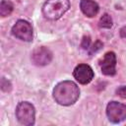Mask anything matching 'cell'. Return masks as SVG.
Wrapping results in <instances>:
<instances>
[{"label": "cell", "instance_id": "1", "mask_svg": "<svg viewBox=\"0 0 126 126\" xmlns=\"http://www.w3.org/2000/svg\"><path fill=\"white\" fill-rule=\"evenodd\" d=\"M80 95L78 86L72 81H63L58 83L53 89V98L60 105L74 104Z\"/></svg>", "mask_w": 126, "mask_h": 126}, {"label": "cell", "instance_id": "2", "mask_svg": "<svg viewBox=\"0 0 126 126\" xmlns=\"http://www.w3.org/2000/svg\"><path fill=\"white\" fill-rule=\"evenodd\" d=\"M69 8V0H46L42 6V14L48 20H58Z\"/></svg>", "mask_w": 126, "mask_h": 126}, {"label": "cell", "instance_id": "3", "mask_svg": "<svg viewBox=\"0 0 126 126\" xmlns=\"http://www.w3.org/2000/svg\"><path fill=\"white\" fill-rule=\"evenodd\" d=\"M16 116L18 121L25 126H31L34 124L35 110L32 103L28 101H21L16 108Z\"/></svg>", "mask_w": 126, "mask_h": 126}, {"label": "cell", "instance_id": "4", "mask_svg": "<svg viewBox=\"0 0 126 126\" xmlns=\"http://www.w3.org/2000/svg\"><path fill=\"white\" fill-rule=\"evenodd\" d=\"M106 115L109 121L113 123H119L126 119V104L110 101L106 106Z\"/></svg>", "mask_w": 126, "mask_h": 126}, {"label": "cell", "instance_id": "5", "mask_svg": "<svg viewBox=\"0 0 126 126\" xmlns=\"http://www.w3.org/2000/svg\"><path fill=\"white\" fill-rule=\"evenodd\" d=\"M12 33L17 38L24 41L32 40V27L25 20H19L12 28Z\"/></svg>", "mask_w": 126, "mask_h": 126}, {"label": "cell", "instance_id": "6", "mask_svg": "<svg viewBox=\"0 0 126 126\" xmlns=\"http://www.w3.org/2000/svg\"><path fill=\"white\" fill-rule=\"evenodd\" d=\"M52 60V52L44 46L36 47L32 52V61L36 66H45Z\"/></svg>", "mask_w": 126, "mask_h": 126}, {"label": "cell", "instance_id": "7", "mask_svg": "<svg viewBox=\"0 0 126 126\" xmlns=\"http://www.w3.org/2000/svg\"><path fill=\"white\" fill-rule=\"evenodd\" d=\"M73 76L77 80V82H79L82 85H86V84H89L93 80L94 71L87 64H79L74 69Z\"/></svg>", "mask_w": 126, "mask_h": 126}, {"label": "cell", "instance_id": "8", "mask_svg": "<svg viewBox=\"0 0 126 126\" xmlns=\"http://www.w3.org/2000/svg\"><path fill=\"white\" fill-rule=\"evenodd\" d=\"M102 74L106 76H113L116 72V55L113 51H108L104 54L99 63Z\"/></svg>", "mask_w": 126, "mask_h": 126}, {"label": "cell", "instance_id": "9", "mask_svg": "<svg viewBox=\"0 0 126 126\" xmlns=\"http://www.w3.org/2000/svg\"><path fill=\"white\" fill-rule=\"evenodd\" d=\"M80 7H81L82 12L87 17H90V18L96 16L99 11L98 5L93 0H81Z\"/></svg>", "mask_w": 126, "mask_h": 126}, {"label": "cell", "instance_id": "10", "mask_svg": "<svg viewBox=\"0 0 126 126\" xmlns=\"http://www.w3.org/2000/svg\"><path fill=\"white\" fill-rule=\"evenodd\" d=\"M14 9L13 4L10 1L2 0L0 4V16L1 17H7L9 16Z\"/></svg>", "mask_w": 126, "mask_h": 126}, {"label": "cell", "instance_id": "11", "mask_svg": "<svg viewBox=\"0 0 126 126\" xmlns=\"http://www.w3.org/2000/svg\"><path fill=\"white\" fill-rule=\"evenodd\" d=\"M98 26L99 28H103V29H110L112 27V19L110 17V15L108 14H103L101 16V18L99 19L98 22Z\"/></svg>", "mask_w": 126, "mask_h": 126}, {"label": "cell", "instance_id": "12", "mask_svg": "<svg viewBox=\"0 0 126 126\" xmlns=\"http://www.w3.org/2000/svg\"><path fill=\"white\" fill-rule=\"evenodd\" d=\"M103 46V44H102V42L100 41V40H96L93 45H92V47H90L91 49H90V54H93V53H95L96 51H98V50H100L101 49V47Z\"/></svg>", "mask_w": 126, "mask_h": 126}, {"label": "cell", "instance_id": "13", "mask_svg": "<svg viewBox=\"0 0 126 126\" xmlns=\"http://www.w3.org/2000/svg\"><path fill=\"white\" fill-rule=\"evenodd\" d=\"M1 89L4 92H8L11 90V83L9 81H7L5 78H2V80H1Z\"/></svg>", "mask_w": 126, "mask_h": 126}, {"label": "cell", "instance_id": "14", "mask_svg": "<svg viewBox=\"0 0 126 126\" xmlns=\"http://www.w3.org/2000/svg\"><path fill=\"white\" fill-rule=\"evenodd\" d=\"M90 44H91V37H90L89 35H85V36L83 37L81 46H82L84 49H89V48H90Z\"/></svg>", "mask_w": 126, "mask_h": 126}, {"label": "cell", "instance_id": "15", "mask_svg": "<svg viewBox=\"0 0 126 126\" xmlns=\"http://www.w3.org/2000/svg\"><path fill=\"white\" fill-rule=\"evenodd\" d=\"M116 94L122 97V98H126V86H121L116 90Z\"/></svg>", "mask_w": 126, "mask_h": 126}, {"label": "cell", "instance_id": "16", "mask_svg": "<svg viewBox=\"0 0 126 126\" xmlns=\"http://www.w3.org/2000/svg\"><path fill=\"white\" fill-rule=\"evenodd\" d=\"M120 35H121V37L126 38V27H123L120 30Z\"/></svg>", "mask_w": 126, "mask_h": 126}]
</instances>
